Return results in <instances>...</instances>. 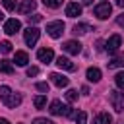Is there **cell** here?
<instances>
[{
  "mask_svg": "<svg viewBox=\"0 0 124 124\" xmlns=\"http://www.w3.org/2000/svg\"><path fill=\"white\" fill-rule=\"evenodd\" d=\"M35 8H37V2H35V0H23V2L17 6V12H19V14H31Z\"/></svg>",
  "mask_w": 124,
  "mask_h": 124,
  "instance_id": "cell-11",
  "label": "cell"
},
{
  "mask_svg": "<svg viewBox=\"0 0 124 124\" xmlns=\"http://www.w3.org/2000/svg\"><path fill=\"white\" fill-rule=\"evenodd\" d=\"M81 14V6L78 4V2H70L68 6H66V16L68 17H78Z\"/></svg>",
  "mask_w": 124,
  "mask_h": 124,
  "instance_id": "cell-13",
  "label": "cell"
},
{
  "mask_svg": "<svg viewBox=\"0 0 124 124\" xmlns=\"http://www.w3.org/2000/svg\"><path fill=\"white\" fill-rule=\"evenodd\" d=\"M62 2L64 0H43V4L46 8H58V6H62Z\"/></svg>",
  "mask_w": 124,
  "mask_h": 124,
  "instance_id": "cell-24",
  "label": "cell"
},
{
  "mask_svg": "<svg viewBox=\"0 0 124 124\" xmlns=\"http://www.w3.org/2000/svg\"><path fill=\"white\" fill-rule=\"evenodd\" d=\"M48 78H50V81H52L56 87H66V85L70 83V79H68L66 76H62V74H56V72H54V74H50Z\"/></svg>",
  "mask_w": 124,
  "mask_h": 124,
  "instance_id": "cell-10",
  "label": "cell"
},
{
  "mask_svg": "<svg viewBox=\"0 0 124 124\" xmlns=\"http://www.w3.org/2000/svg\"><path fill=\"white\" fill-rule=\"evenodd\" d=\"M108 93H110L108 95V101H110L112 108L116 112H122L124 110V93H120V91H108Z\"/></svg>",
  "mask_w": 124,
  "mask_h": 124,
  "instance_id": "cell-1",
  "label": "cell"
},
{
  "mask_svg": "<svg viewBox=\"0 0 124 124\" xmlns=\"http://www.w3.org/2000/svg\"><path fill=\"white\" fill-rule=\"evenodd\" d=\"M37 89H39V91H43V93H48V83L39 81V83H37Z\"/></svg>",
  "mask_w": 124,
  "mask_h": 124,
  "instance_id": "cell-30",
  "label": "cell"
},
{
  "mask_svg": "<svg viewBox=\"0 0 124 124\" xmlns=\"http://www.w3.org/2000/svg\"><path fill=\"white\" fill-rule=\"evenodd\" d=\"M2 19H4V14H2V12H0V21H2Z\"/></svg>",
  "mask_w": 124,
  "mask_h": 124,
  "instance_id": "cell-36",
  "label": "cell"
},
{
  "mask_svg": "<svg viewBox=\"0 0 124 124\" xmlns=\"http://www.w3.org/2000/svg\"><path fill=\"white\" fill-rule=\"evenodd\" d=\"M83 2H85V4H89V2H91V0H83Z\"/></svg>",
  "mask_w": 124,
  "mask_h": 124,
  "instance_id": "cell-37",
  "label": "cell"
},
{
  "mask_svg": "<svg viewBox=\"0 0 124 124\" xmlns=\"http://www.w3.org/2000/svg\"><path fill=\"white\" fill-rule=\"evenodd\" d=\"M19 29H21V23L16 17L14 19H6V23H4V33L6 35H16Z\"/></svg>",
  "mask_w": 124,
  "mask_h": 124,
  "instance_id": "cell-6",
  "label": "cell"
},
{
  "mask_svg": "<svg viewBox=\"0 0 124 124\" xmlns=\"http://www.w3.org/2000/svg\"><path fill=\"white\" fill-rule=\"evenodd\" d=\"M114 83H116V87L124 89V72H118V74L114 76Z\"/></svg>",
  "mask_w": 124,
  "mask_h": 124,
  "instance_id": "cell-22",
  "label": "cell"
},
{
  "mask_svg": "<svg viewBox=\"0 0 124 124\" xmlns=\"http://www.w3.org/2000/svg\"><path fill=\"white\" fill-rule=\"evenodd\" d=\"M87 31H91V25H89V23H76V25H74V33H76V35H83V33H87Z\"/></svg>",
  "mask_w": 124,
  "mask_h": 124,
  "instance_id": "cell-18",
  "label": "cell"
},
{
  "mask_svg": "<svg viewBox=\"0 0 124 124\" xmlns=\"http://www.w3.org/2000/svg\"><path fill=\"white\" fill-rule=\"evenodd\" d=\"M10 93H12V89H10L8 85H2V87H0V97H2V99H6Z\"/></svg>",
  "mask_w": 124,
  "mask_h": 124,
  "instance_id": "cell-28",
  "label": "cell"
},
{
  "mask_svg": "<svg viewBox=\"0 0 124 124\" xmlns=\"http://www.w3.org/2000/svg\"><path fill=\"white\" fill-rule=\"evenodd\" d=\"M14 62H16L17 66H27V62H29V56H27V52H23V50H17V52H16V56H14Z\"/></svg>",
  "mask_w": 124,
  "mask_h": 124,
  "instance_id": "cell-15",
  "label": "cell"
},
{
  "mask_svg": "<svg viewBox=\"0 0 124 124\" xmlns=\"http://www.w3.org/2000/svg\"><path fill=\"white\" fill-rule=\"evenodd\" d=\"M93 124H112V116L108 112H99L93 120Z\"/></svg>",
  "mask_w": 124,
  "mask_h": 124,
  "instance_id": "cell-16",
  "label": "cell"
},
{
  "mask_svg": "<svg viewBox=\"0 0 124 124\" xmlns=\"http://www.w3.org/2000/svg\"><path fill=\"white\" fill-rule=\"evenodd\" d=\"M0 50H2L4 54L12 52V43H10V41H2V43H0Z\"/></svg>",
  "mask_w": 124,
  "mask_h": 124,
  "instance_id": "cell-25",
  "label": "cell"
},
{
  "mask_svg": "<svg viewBox=\"0 0 124 124\" xmlns=\"http://www.w3.org/2000/svg\"><path fill=\"white\" fill-rule=\"evenodd\" d=\"M120 45H122V37H120V35H112V37L107 41V46H105V50H107V52H116Z\"/></svg>",
  "mask_w": 124,
  "mask_h": 124,
  "instance_id": "cell-7",
  "label": "cell"
},
{
  "mask_svg": "<svg viewBox=\"0 0 124 124\" xmlns=\"http://www.w3.org/2000/svg\"><path fill=\"white\" fill-rule=\"evenodd\" d=\"M120 66H124V54H118V56H114L110 62H108V68L112 70V68H120Z\"/></svg>",
  "mask_w": 124,
  "mask_h": 124,
  "instance_id": "cell-20",
  "label": "cell"
},
{
  "mask_svg": "<svg viewBox=\"0 0 124 124\" xmlns=\"http://www.w3.org/2000/svg\"><path fill=\"white\" fill-rule=\"evenodd\" d=\"M39 35H41V31H39L37 27H31V25L23 31V39H25V43H27L29 46H33V45L39 41Z\"/></svg>",
  "mask_w": 124,
  "mask_h": 124,
  "instance_id": "cell-4",
  "label": "cell"
},
{
  "mask_svg": "<svg viewBox=\"0 0 124 124\" xmlns=\"http://www.w3.org/2000/svg\"><path fill=\"white\" fill-rule=\"evenodd\" d=\"M85 122H87V114H85L83 110L78 112V114H76V124H85Z\"/></svg>",
  "mask_w": 124,
  "mask_h": 124,
  "instance_id": "cell-26",
  "label": "cell"
},
{
  "mask_svg": "<svg viewBox=\"0 0 124 124\" xmlns=\"http://www.w3.org/2000/svg\"><path fill=\"white\" fill-rule=\"evenodd\" d=\"M37 74H39V68H37V66L27 68V76H29V78H33V76H37Z\"/></svg>",
  "mask_w": 124,
  "mask_h": 124,
  "instance_id": "cell-31",
  "label": "cell"
},
{
  "mask_svg": "<svg viewBox=\"0 0 124 124\" xmlns=\"http://www.w3.org/2000/svg\"><path fill=\"white\" fill-rule=\"evenodd\" d=\"M2 4H4V8L6 10H16V0H2Z\"/></svg>",
  "mask_w": 124,
  "mask_h": 124,
  "instance_id": "cell-27",
  "label": "cell"
},
{
  "mask_svg": "<svg viewBox=\"0 0 124 124\" xmlns=\"http://www.w3.org/2000/svg\"><path fill=\"white\" fill-rule=\"evenodd\" d=\"M87 79L89 81H93V83H97L99 79H101V70L99 68H87Z\"/></svg>",
  "mask_w": 124,
  "mask_h": 124,
  "instance_id": "cell-17",
  "label": "cell"
},
{
  "mask_svg": "<svg viewBox=\"0 0 124 124\" xmlns=\"http://www.w3.org/2000/svg\"><path fill=\"white\" fill-rule=\"evenodd\" d=\"M46 33L52 37V39H58L62 33H64V23L62 21H50L46 25Z\"/></svg>",
  "mask_w": 124,
  "mask_h": 124,
  "instance_id": "cell-5",
  "label": "cell"
},
{
  "mask_svg": "<svg viewBox=\"0 0 124 124\" xmlns=\"http://www.w3.org/2000/svg\"><path fill=\"white\" fill-rule=\"evenodd\" d=\"M56 66H58L60 70H68V72H74V70H76V64H74L70 58H66V56H58V58H56Z\"/></svg>",
  "mask_w": 124,
  "mask_h": 124,
  "instance_id": "cell-9",
  "label": "cell"
},
{
  "mask_svg": "<svg viewBox=\"0 0 124 124\" xmlns=\"http://www.w3.org/2000/svg\"><path fill=\"white\" fill-rule=\"evenodd\" d=\"M19 103H21V97H19V95H16V93H10V95L4 99V105H6L8 108H16Z\"/></svg>",
  "mask_w": 124,
  "mask_h": 124,
  "instance_id": "cell-14",
  "label": "cell"
},
{
  "mask_svg": "<svg viewBox=\"0 0 124 124\" xmlns=\"http://www.w3.org/2000/svg\"><path fill=\"white\" fill-rule=\"evenodd\" d=\"M0 72L2 74H14V64L10 60H0Z\"/></svg>",
  "mask_w": 124,
  "mask_h": 124,
  "instance_id": "cell-19",
  "label": "cell"
},
{
  "mask_svg": "<svg viewBox=\"0 0 124 124\" xmlns=\"http://www.w3.org/2000/svg\"><path fill=\"white\" fill-rule=\"evenodd\" d=\"M48 110H50V114H58V116H60V114H64V116H72V108H70L68 105H62L60 101H52Z\"/></svg>",
  "mask_w": 124,
  "mask_h": 124,
  "instance_id": "cell-3",
  "label": "cell"
},
{
  "mask_svg": "<svg viewBox=\"0 0 124 124\" xmlns=\"http://www.w3.org/2000/svg\"><path fill=\"white\" fill-rule=\"evenodd\" d=\"M66 99H68L70 103H76V101H78V91H76V89H68V91H66Z\"/></svg>",
  "mask_w": 124,
  "mask_h": 124,
  "instance_id": "cell-23",
  "label": "cell"
},
{
  "mask_svg": "<svg viewBox=\"0 0 124 124\" xmlns=\"http://www.w3.org/2000/svg\"><path fill=\"white\" fill-rule=\"evenodd\" d=\"M41 19H43L41 14H33V16H29V23H39Z\"/></svg>",
  "mask_w": 124,
  "mask_h": 124,
  "instance_id": "cell-29",
  "label": "cell"
},
{
  "mask_svg": "<svg viewBox=\"0 0 124 124\" xmlns=\"http://www.w3.org/2000/svg\"><path fill=\"white\" fill-rule=\"evenodd\" d=\"M37 58H39L41 62L48 64V62L54 58V52H52V48H39V52H37Z\"/></svg>",
  "mask_w": 124,
  "mask_h": 124,
  "instance_id": "cell-12",
  "label": "cell"
},
{
  "mask_svg": "<svg viewBox=\"0 0 124 124\" xmlns=\"http://www.w3.org/2000/svg\"><path fill=\"white\" fill-rule=\"evenodd\" d=\"M0 124H10V122H8L6 118H0Z\"/></svg>",
  "mask_w": 124,
  "mask_h": 124,
  "instance_id": "cell-35",
  "label": "cell"
},
{
  "mask_svg": "<svg viewBox=\"0 0 124 124\" xmlns=\"http://www.w3.org/2000/svg\"><path fill=\"white\" fill-rule=\"evenodd\" d=\"M33 124H54L52 120H46V118H35Z\"/></svg>",
  "mask_w": 124,
  "mask_h": 124,
  "instance_id": "cell-32",
  "label": "cell"
},
{
  "mask_svg": "<svg viewBox=\"0 0 124 124\" xmlns=\"http://www.w3.org/2000/svg\"><path fill=\"white\" fill-rule=\"evenodd\" d=\"M33 105H35V108H43V107L46 105V97H45V95L35 97V99H33Z\"/></svg>",
  "mask_w": 124,
  "mask_h": 124,
  "instance_id": "cell-21",
  "label": "cell"
},
{
  "mask_svg": "<svg viewBox=\"0 0 124 124\" xmlns=\"http://www.w3.org/2000/svg\"><path fill=\"white\" fill-rule=\"evenodd\" d=\"M62 48H64L68 54H74V56H78V54L81 52V45H79L78 41H66Z\"/></svg>",
  "mask_w": 124,
  "mask_h": 124,
  "instance_id": "cell-8",
  "label": "cell"
},
{
  "mask_svg": "<svg viewBox=\"0 0 124 124\" xmlns=\"http://www.w3.org/2000/svg\"><path fill=\"white\" fill-rule=\"evenodd\" d=\"M110 12H112V6H110L108 2H99V4L93 8V14H95L99 19H107V17L110 16Z\"/></svg>",
  "mask_w": 124,
  "mask_h": 124,
  "instance_id": "cell-2",
  "label": "cell"
},
{
  "mask_svg": "<svg viewBox=\"0 0 124 124\" xmlns=\"http://www.w3.org/2000/svg\"><path fill=\"white\" fill-rule=\"evenodd\" d=\"M116 4H118L120 8H124V0H116Z\"/></svg>",
  "mask_w": 124,
  "mask_h": 124,
  "instance_id": "cell-34",
  "label": "cell"
},
{
  "mask_svg": "<svg viewBox=\"0 0 124 124\" xmlns=\"http://www.w3.org/2000/svg\"><path fill=\"white\" fill-rule=\"evenodd\" d=\"M116 23H118L120 27H124V14H120V16L116 17Z\"/></svg>",
  "mask_w": 124,
  "mask_h": 124,
  "instance_id": "cell-33",
  "label": "cell"
}]
</instances>
